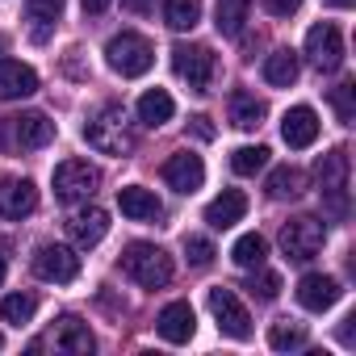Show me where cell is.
<instances>
[{
	"instance_id": "1",
	"label": "cell",
	"mask_w": 356,
	"mask_h": 356,
	"mask_svg": "<svg viewBox=\"0 0 356 356\" xmlns=\"http://www.w3.org/2000/svg\"><path fill=\"white\" fill-rule=\"evenodd\" d=\"M118 264L143 289H163L172 281V273H176L172 268V256L163 248H155V243H130V248H122V260Z\"/></svg>"
},
{
	"instance_id": "2",
	"label": "cell",
	"mask_w": 356,
	"mask_h": 356,
	"mask_svg": "<svg viewBox=\"0 0 356 356\" xmlns=\"http://www.w3.org/2000/svg\"><path fill=\"white\" fill-rule=\"evenodd\" d=\"M105 63H109L122 80H134V76H147V72H151V63H155V47H151L143 34L122 30V34L109 38V47H105Z\"/></svg>"
},
{
	"instance_id": "3",
	"label": "cell",
	"mask_w": 356,
	"mask_h": 356,
	"mask_svg": "<svg viewBox=\"0 0 356 356\" xmlns=\"http://www.w3.org/2000/svg\"><path fill=\"white\" fill-rule=\"evenodd\" d=\"M314 176H318L323 210H327L331 218H343V214H348V151H343V147L327 151V155L318 159Z\"/></svg>"
},
{
	"instance_id": "4",
	"label": "cell",
	"mask_w": 356,
	"mask_h": 356,
	"mask_svg": "<svg viewBox=\"0 0 356 356\" xmlns=\"http://www.w3.org/2000/svg\"><path fill=\"white\" fill-rule=\"evenodd\" d=\"M84 138H88V147L101 151V155H126V151L134 147V134L126 130V113H122L118 105L101 109V113L84 126Z\"/></svg>"
},
{
	"instance_id": "5",
	"label": "cell",
	"mask_w": 356,
	"mask_h": 356,
	"mask_svg": "<svg viewBox=\"0 0 356 356\" xmlns=\"http://www.w3.org/2000/svg\"><path fill=\"white\" fill-rule=\"evenodd\" d=\"M323 243H327V227H323L318 218H289V222L281 227V252H285L293 264L314 260V256L323 252Z\"/></svg>"
},
{
	"instance_id": "6",
	"label": "cell",
	"mask_w": 356,
	"mask_h": 356,
	"mask_svg": "<svg viewBox=\"0 0 356 356\" xmlns=\"http://www.w3.org/2000/svg\"><path fill=\"white\" fill-rule=\"evenodd\" d=\"M97 185H101V172H97L88 159H63V163L55 168V197H59L63 206L88 202V197L97 193Z\"/></svg>"
},
{
	"instance_id": "7",
	"label": "cell",
	"mask_w": 356,
	"mask_h": 356,
	"mask_svg": "<svg viewBox=\"0 0 356 356\" xmlns=\"http://www.w3.org/2000/svg\"><path fill=\"white\" fill-rule=\"evenodd\" d=\"M172 67H176V76H181L193 92H210V84H214V72H218V59H214V51L210 47H176L172 51Z\"/></svg>"
},
{
	"instance_id": "8",
	"label": "cell",
	"mask_w": 356,
	"mask_h": 356,
	"mask_svg": "<svg viewBox=\"0 0 356 356\" xmlns=\"http://www.w3.org/2000/svg\"><path fill=\"white\" fill-rule=\"evenodd\" d=\"M210 310H214V323L227 339H252V314H248V306L239 302L235 289L214 285L210 289Z\"/></svg>"
},
{
	"instance_id": "9",
	"label": "cell",
	"mask_w": 356,
	"mask_h": 356,
	"mask_svg": "<svg viewBox=\"0 0 356 356\" xmlns=\"http://www.w3.org/2000/svg\"><path fill=\"white\" fill-rule=\"evenodd\" d=\"M30 264H34V273H38L42 281H55V285H67V281L80 277V256H76V248H67V243H42Z\"/></svg>"
},
{
	"instance_id": "10",
	"label": "cell",
	"mask_w": 356,
	"mask_h": 356,
	"mask_svg": "<svg viewBox=\"0 0 356 356\" xmlns=\"http://www.w3.org/2000/svg\"><path fill=\"white\" fill-rule=\"evenodd\" d=\"M306 59L318 72H339V63H343V38H339V30L331 22L310 26V34H306Z\"/></svg>"
},
{
	"instance_id": "11",
	"label": "cell",
	"mask_w": 356,
	"mask_h": 356,
	"mask_svg": "<svg viewBox=\"0 0 356 356\" xmlns=\"http://www.w3.org/2000/svg\"><path fill=\"white\" fill-rule=\"evenodd\" d=\"M163 181H168L176 193H197V189L206 185V163H202V155H193V151L172 155V159L163 163Z\"/></svg>"
},
{
	"instance_id": "12",
	"label": "cell",
	"mask_w": 356,
	"mask_h": 356,
	"mask_svg": "<svg viewBox=\"0 0 356 356\" xmlns=\"http://www.w3.org/2000/svg\"><path fill=\"white\" fill-rule=\"evenodd\" d=\"M339 281L335 277H327V273H306L302 281H298V306L302 310H314V314H323V310H331L335 302H339Z\"/></svg>"
},
{
	"instance_id": "13",
	"label": "cell",
	"mask_w": 356,
	"mask_h": 356,
	"mask_svg": "<svg viewBox=\"0 0 356 356\" xmlns=\"http://www.w3.org/2000/svg\"><path fill=\"white\" fill-rule=\"evenodd\" d=\"M155 331H159V339H168V343H189L193 331H197L193 306H189V302H168V306L159 310V318H155Z\"/></svg>"
},
{
	"instance_id": "14",
	"label": "cell",
	"mask_w": 356,
	"mask_h": 356,
	"mask_svg": "<svg viewBox=\"0 0 356 356\" xmlns=\"http://www.w3.org/2000/svg\"><path fill=\"white\" fill-rule=\"evenodd\" d=\"M38 210V189L34 181H0V218L22 222Z\"/></svg>"
},
{
	"instance_id": "15",
	"label": "cell",
	"mask_w": 356,
	"mask_h": 356,
	"mask_svg": "<svg viewBox=\"0 0 356 356\" xmlns=\"http://www.w3.org/2000/svg\"><path fill=\"white\" fill-rule=\"evenodd\" d=\"M38 92V72L22 59H0V101H22Z\"/></svg>"
},
{
	"instance_id": "16",
	"label": "cell",
	"mask_w": 356,
	"mask_h": 356,
	"mask_svg": "<svg viewBox=\"0 0 356 356\" xmlns=\"http://www.w3.org/2000/svg\"><path fill=\"white\" fill-rule=\"evenodd\" d=\"M5 126L13 130V143L26 147V151H38L55 138V122L47 113H22V118H9Z\"/></svg>"
},
{
	"instance_id": "17",
	"label": "cell",
	"mask_w": 356,
	"mask_h": 356,
	"mask_svg": "<svg viewBox=\"0 0 356 356\" xmlns=\"http://www.w3.org/2000/svg\"><path fill=\"white\" fill-rule=\"evenodd\" d=\"M118 210H122L130 222H155V218H163V202H159L151 189H143V185L118 189Z\"/></svg>"
},
{
	"instance_id": "18",
	"label": "cell",
	"mask_w": 356,
	"mask_h": 356,
	"mask_svg": "<svg viewBox=\"0 0 356 356\" xmlns=\"http://www.w3.org/2000/svg\"><path fill=\"white\" fill-rule=\"evenodd\" d=\"M281 138H285L293 151L310 147V143L318 138V113H314L310 105H293V109L281 118Z\"/></svg>"
},
{
	"instance_id": "19",
	"label": "cell",
	"mask_w": 356,
	"mask_h": 356,
	"mask_svg": "<svg viewBox=\"0 0 356 356\" xmlns=\"http://www.w3.org/2000/svg\"><path fill=\"white\" fill-rule=\"evenodd\" d=\"M67 235H72V243H76V248H97V243L109 235V214H105L101 206H88V210L72 214Z\"/></svg>"
},
{
	"instance_id": "20",
	"label": "cell",
	"mask_w": 356,
	"mask_h": 356,
	"mask_svg": "<svg viewBox=\"0 0 356 356\" xmlns=\"http://www.w3.org/2000/svg\"><path fill=\"white\" fill-rule=\"evenodd\" d=\"M243 214H248V197H243L239 189H222V193L206 206V222H210L214 231H231L235 222H243Z\"/></svg>"
},
{
	"instance_id": "21",
	"label": "cell",
	"mask_w": 356,
	"mask_h": 356,
	"mask_svg": "<svg viewBox=\"0 0 356 356\" xmlns=\"http://www.w3.org/2000/svg\"><path fill=\"white\" fill-rule=\"evenodd\" d=\"M55 348L59 352H67V356H88L92 348H97V339H92V331H88V323H80V318H59V331H55Z\"/></svg>"
},
{
	"instance_id": "22",
	"label": "cell",
	"mask_w": 356,
	"mask_h": 356,
	"mask_svg": "<svg viewBox=\"0 0 356 356\" xmlns=\"http://www.w3.org/2000/svg\"><path fill=\"white\" fill-rule=\"evenodd\" d=\"M227 109H231V122L239 126V130H256L260 122H264V101L256 97V92H243V88H235L231 92V101H227Z\"/></svg>"
},
{
	"instance_id": "23",
	"label": "cell",
	"mask_w": 356,
	"mask_h": 356,
	"mask_svg": "<svg viewBox=\"0 0 356 356\" xmlns=\"http://www.w3.org/2000/svg\"><path fill=\"white\" fill-rule=\"evenodd\" d=\"M248 13H252V0H218L214 9V26L222 38H239L243 26H248Z\"/></svg>"
},
{
	"instance_id": "24",
	"label": "cell",
	"mask_w": 356,
	"mask_h": 356,
	"mask_svg": "<svg viewBox=\"0 0 356 356\" xmlns=\"http://www.w3.org/2000/svg\"><path fill=\"white\" fill-rule=\"evenodd\" d=\"M268 197L273 202H285V197H302V189H306V176H302V168H289V163H281V168H273L268 172Z\"/></svg>"
},
{
	"instance_id": "25",
	"label": "cell",
	"mask_w": 356,
	"mask_h": 356,
	"mask_svg": "<svg viewBox=\"0 0 356 356\" xmlns=\"http://www.w3.org/2000/svg\"><path fill=\"white\" fill-rule=\"evenodd\" d=\"M298 72H302V63H298L293 51H273V55L264 59V80H268L273 88H289V84H298Z\"/></svg>"
},
{
	"instance_id": "26",
	"label": "cell",
	"mask_w": 356,
	"mask_h": 356,
	"mask_svg": "<svg viewBox=\"0 0 356 356\" xmlns=\"http://www.w3.org/2000/svg\"><path fill=\"white\" fill-rule=\"evenodd\" d=\"M172 113H176V101L163 88H151L138 97V122L143 126H163V122H172Z\"/></svg>"
},
{
	"instance_id": "27",
	"label": "cell",
	"mask_w": 356,
	"mask_h": 356,
	"mask_svg": "<svg viewBox=\"0 0 356 356\" xmlns=\"http://www.w3.org/2000/svg\"><path fill=\"white\" fill-rule=\"evenodd\" d=\"M163 22H168V30H176V34L193 30V26L202 22V0H163Z\"/></svg>"
},
{
	"instance_id": "28",
	"label": "cell",
	"mask_w": 356,
	"mask_h": 356,
	"mask_svg": "<svg viewBox=\"0 0 356 356\" xmlns=\"http://www.w3.org/2000/svg\"><path fill=\"white\" fill-rule=\"evenodd\" d=\"M63 5L67 0H26V13H30V22H34V38L42 42L47 34H51V26L63 17Z\"/></svg>"
},
{
	"instance_id": "29",
	"label": "cell",
	"mask_w": 356,
	"mask_h": 356,
	"mask_svg": "<svg viewBox=\"0 0 356 356\" xmlns=\"http://www.w3.org/2000/svg\"><path fill=\"white\" fill-rule=\"evenodd\" d=\"M264 256H268V239L256 235V231H252V235H239L235 248H231V260H235L239 268H260Z\"/></svg>"
},
{
	"instance_id": "30",
	"label": "cell",
	"mask_w": 356,
	"mask_h": 356,
	"mask_svg": "<svg viewBox=\"0 0 356 356\" xmlns=\"http://www.w3.org/2000/svg\"><path fill=\"white\" fill-rule=\"evenodd\" d=\"M268 348H277V352L306 348V327H302V323H289V318L273 323V327H268Z\"/></svg>"
},
{
	"instance_id": "31",
	"label": "cell",
	"mask_w": 356,
	"mask_h": 356,
	"mask_svg": "<svg viewBox=\"0 0 356 356\" xmlns=\"http://www.w3.org/2000/svg\"><path fill=\"white\" fill-rule=\"evenodd\" d=\"M34 310H38V298L34 293H9L5 302H0V318L13 323V327H26L34 318Z\"/></svg>"
},
{
	"instance_id": "32",
	"label": "cell",
	"mask_w": 356,
	"mask_h": 356,
	"mask_svg": "<svg viewBox=\"0 0 356 356\" xmlns=\"http://www.w3.org/2000/svg\"><path fill=\"white\" fill-rule=\"evenodd\" d=\"M264 163H268V147H260V143H256V147H239V151L231 155V168H235L239 176H256Z\"/></svg>"
},
{
	"instance_id": "33",
	"label": "cell",
	"mask_w": 356,
	"mask_h": 356,
	"mask_svg": "<svg viewBox=\"0 0 356 356\" xmlns=\"http://www.w3.org/2000/svg\"><path fill=\"white\" fill-rule=\"evenodd\" d=\"M331 105H335V118H339L343 126H352V118H356V84H352V80L335 84V88H331Z\"/></svg>"
},
{
	"instance_id": "34",
	"label": "cell",
	"mask_w": 356,
	"mask_h": 356,
	"mask_svg": "<svg viewBox=\"0 0 356 356\" xmlns=\"http://www.w3.org/2000/svg\"><path fill=\"white\" fill-rule=\"evenodd\" d=\"M185 256L193 268H206V264H214V243L206 235H185Z\"/></svg>"
},
{
	"instance_id": "35",
	"label": "cell",
	"mask_w": 356,
	"mask_h": 356,
	"mask_svg": "<svg viewBox=\"0 0 356 356\" xmlns=\"http://www.w3.org/2000/svg\"><path fill=\"white\" fill-rule=\"evenodd\" d=\"M248 289H252L260 302H277V293H281V277H277V273H268V268L260 264V273L248 281Z\"/></svg>"
},
{
	"instance_id": "36",
	"label": "cell",
	"mask_w": 356,
	"mask_h": 356,
	"mask_svg": "<svg viewBox=\"0 0 356 356\" xmlns=\"http://www.w3.org/2000/svg\"><path fill=\"white\" fill-rule=\"evenodd\" d=\"M260 5L273 13V17H293L302 9V0H260Z\"/></svg>"
},
{
	"instance_id": "37",
	"label": "cell",
	"mask_w": 356,
	"mask_h": 356,
	"mask_svg": "<svg viewBox=\"0 0 356 356\" xmlns=\"http://www.w3.org/2000/svg\"><path fill=\"white\" fill-rule=\"evenodd\" d=\"M189 126H193V134H197V138H206V143L214 138V126H210V118H206V113H197Z\"/></svg>"
},
{
	"instance_id": "38",
	"label": "cell",
	"mask_w": 356,
	"mask_h": 356,
	"mask_svg": "<svg viewBox=\"0 0 356 356\" xmlns=\"http://www.w3.org/2000/svg\"><path fill=\"white\" fill-rule=\"evenodd\" d=\"M80 5H84V13H105L113 0H80Z\"/></svg>"
},
{
	"instance_id": "39",
	"label": "cell",
	"mask_w": 356,
	"mask_h": 356,
	"mask_svg": "<svg viewBox=\"0 0 356 356\" xmlns=\"http://www.w3.org/2000/svg\"><path fill=\"white\" fill-rule=\"evenodd\" d=\"M126 9H130V13H147V9H151V0H126Z\"/></svg>"
},
{
	"instance_id": "40",
	"label": "cell",
	"mask_w": 356,
	"mask_h": 356,
	"mask_svg": "<svg viewBox=\"0 0 356 356\" xmlns=\"http://www.w3.org/2000/svg\"><path fill=\"white\" fill-rule=\"evenodd\" d=\"M5 273H9V264H5V256H0V285H5Z\"/></svg>"
},
{
	"instance_id": "41",
	"label": "cell",
	"mask_w": 356,
	"mask_h": 356,
	"mask_svg": "<svg viewBox=\"0 0 356 356\" xmlns=\"http://www.w3.org/2000/svg\"><path fill=\"white\" fill-rule=\"evenodd\" d=\"M335 5H339V9H348V5H352V0H335Z\"/></svg>"
},
{
	"instance_id": "42",
	"label": "cell",
	"mask_w": 356,
	"mask_h": 356,
	"mask_svg": "<svg viewBox=\"0 0 356 356\" xmlns=\"http://www.w3.org/2000/svg\"><path fill=\"white\" fill-rule=\"evenodd\" d=\"M0 348H5V339H0Z\"/></svg>"
}]
</instances>
